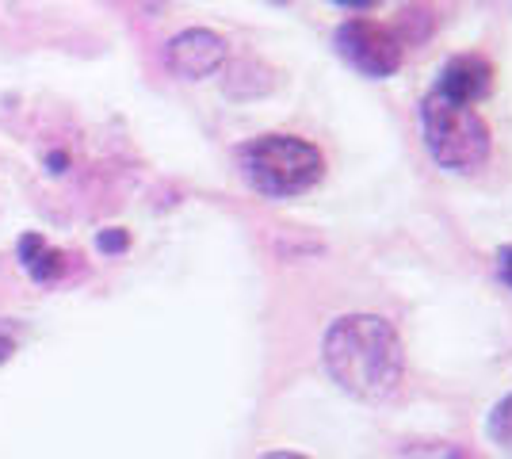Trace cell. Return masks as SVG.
I'll return each mask as SVG.
<instances>
[{
	"instance_id": "cell-3",
	"label": "cell",
	"mask_w": 512,
	"mask_h": 459,
	"mask_svg": "<svg viewBox=\"0 0 512 459\" xmlns=\"http://www.w3.org/2000/svg\"><path fill=\"white\" fill-rule=\"evenodd\" d=\"M421 123H425L428 153L444 169L474 173V169L486 165V157H490V127L474 108L444 100L440 92H428L425 108H421Z\"/></svg>"
},
{
	"instance_id": "cell-6",
	"label": "cell",
	"mask_w": 512,
	"mask_h": 459,
	"mask_svg": "<svg viewBox=\"0 0 512 459\" xmlns=\"http://www.w3.org/2000/svg\"><path fill=\"white\" fill-rule=\"evenodd\" d=\"M493 88V66L490 58L482 54H455L444 62L440 69V81H436V92L444 100H455V104H467L474 108L478 100H486Z\"/></svg>"
},
{
	"instance_id": "cell-7",
	"label": "cell",
	"mask_w": 512,
	"mask_h": 459,
	"mask_svg": "<svg viewBox=\"0 0 512 459\" xmlns=\"http://www.w3.org/2000/svg\"><path fill=\"white\" fill-rule=\"evenodd\" d=\"M490 437L512 456V394L505 402H497V410H493V417H490Z\"/></svg>"
},
{
	"instance_id": "cell-4",
	"label": "cell",
	"mask_w": 512,
	"mask_h": 459,
	"mask_svg": "<svg viewBox=\"0 0 512 459\" xmlns=\"http://www.w3.org/2000/svg\"><path fill=\"white\" fill-rule=\"evenodd\" d=\"M333 43H337V54H341L344 62L352 69H360L363 77H390V73H398L402 50H406V43L386 23L363 20V16L341 23Z\"/></svg>"
},
{
	"instance_id": "cell-11",
	"label": "cell",
	"mask_w": 512,
	"mask_h": 459,
	"mask_svg": "<svg viewBox=\"0 0 512 459\" xmlns=\"http://www.w3.org/2000/svg\"><path fill=\"white\" fill-rule=\"evenodd\" d=\"M260 459H306V456H299V452H268V456Z\"/></svg>"
},
{
	"instance_id": "cell-1",
	"label": "cell",
	"mask_w": 512,
	"mask_h": 459,
	"mask_svg": "<svg viewBox=\"0 0 512 459\" xmlns=\"http://www.w3.org/2000/svg\"><path fill=\"white\" fill-rule=\"evenodd\" d=\"M325 368L348 394L379 402L398 391L406 372V352L386 318L348 314L325 333Z\"/></svg>"
},
{
	"instance_id": "cell-12",
	"label": "cell",
	"mask_w": 512,
	"mask_h": 459,
	"mask_svg": "<svg viewBox=\"0 0 512 459\" xmlns=\"http://www.w3.org/2000/svg\"><path fill=\"white\" fill-rule=\"evenodd\" d=\"M337 4H344V8H371L375 0H337Z\"/></svg>"
},
{
	"instance_id": "cell-10",
	"label": "cell",
	"mask_w": 512,
	"mask_h": 459,
	"mask_svg": "<svg viewBox=\"0 0 512 459\" xmlns=\"http://www.w3.org/2000/svg\"><path fill=\"white\" fill-rule=\"evenodd\" d=\"M497 268H501V280L512 287V245H505V249L497 253Z\"/></svg>"
},
{
	"instance_id": "cell-9",
	"label": "cell",
	"mask_w": 512,
	"mask_h": 459,
	"mask_svg": "<svg viewBox=\"0 0 512 459\" xmlns=\"http://www.w3.org/2000/svg\"><path fill=\"white\" fill-rule=\"evenodd\" d=\"M127 234L123 230H107V234H100V249L104 253H119V249H127Z\"/></svg>"
},
{
	"instance_id": "cell-8",
	"label": "cell",
	"mask_w": 512,
	"mask_h": 459,
	"mask_svg": "<svg viewBox=\"0 0 512 459\" xmlns=\"http://www.w3.org/2000/svg\"><path fill=\"white\" fill-rule=\"evenodd\" d=\"M402 459H470V456L459 452V448H451V444H417Z\"/></svg>"
},
{
	"instance_id": "cell-5",
	"label": "cell",
	"mask_w": 512,
	"mask_h": 459,
	"mask_svg": "<svg viewBox=\"0 0 512 459\" xmlns=\"http://www.w3.org/2000/svg\"><path fill=\"white\" fill-rule=\"evenodd\" d=\"M165 62H169L172 73L199 81V77H211L214 69L226 62V43H222V35L195 27V31H184V35L172 39L169 50H165Z\"/></svg>"
},
{
	"instance_id": "cell-2",
	"label": "cell",
	"mask_w": 512,
	"mask_h": 459,
	"mask_svg": "<svg viewBox=\"0 0 512 459\" xmlns=\"http://www.w3.org/2000/svg\"><path fill=\"white\" fill-rule=\"evenodd\" d=\"M241 173L260 196L287 199L302 196L325 176V157L314 142L295 138V134H260L245 142L241 153Z\"/></svg>"
}]
</instances>
